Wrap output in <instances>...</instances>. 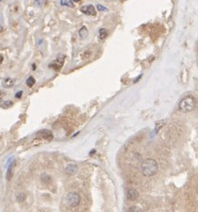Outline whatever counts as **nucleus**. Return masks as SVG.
I'll return each mask as SVG.
<instances>
[{
  "label": "nucleus",
  "instance_id": "obj_7",
  "mask_svg": "<svg viewBox=\"0 0 198 212\" xmlns=\"http://www.w3.org/2000/svg\"><path fill=\"white\" fill-rule=\"evenodd\" d=\"M80 11L85 13L87 15H96V11L92 5H88V6H84L80 8Z\"/></svg>",
  "mask_w": 198,
  "mask_h": 212
},
{
  "label": "nucleus",
  "instance_id": "obj_12",
  "mask_svg": "<svg viewBox=\"0 0 198 212\" xmlns=\"http://www.w3.org/2000/svg\"><path fill=\"white\" fill-rule=\"evenodd\" d=\"M98 34H99V38H100V39H105V38L107 37V35H108L107 31H106L105 29H104V28H102V29L99 30Z\"/></svg>",
  "mask_w": 198,
  "mask_h": 212
},
{
  "label": "nucleus",
  "instance_id": "obj_19",
  "mask_svg": "<svg viewBox=\"0 0 198 212\" xmlns=\"http://www.w3.org/2000/svg\"><path fill=\"white\" fill-rule=\"evenodd\" d=\"M12 105H13V102L10 101V100H8V101H5V102H4L3 107H11Z\"/></svg>",
  "mask_w": 198,
  "mask_h": 212
},
{
  "label": "nucleus",
  "instance_id": "obj_2",
  "mask_svg": "<svg viewBox=\"0 0 198 212\" xmlns=\"http://www.w3.org/2000/svg\"><path fill=\"white\" fill-rule=\"evenodd\" d=\"M196 105V100L193 96H186L180 100L178 104V108L181 112L184 113H188L195 109Z\"/></svg>",
  "mask_w": 198,
  "mask_h": 212
},
{
  "label": "nucleus",
  "instance_id": "obj_4",
  "mask_svg": "<svg viewBox=\"0 0 198 212\" xmlns=\"http://www.w3.org/2000/svg\"><path fill=\"white\" fill-rule=\"evenodd\" d=\"M64 58H65V55H59L55 60H54L51 64H49V67L53 68L55 71H59L63 65Z\"/></svg>",
  "mask_w": 198,
  "mask_h": 212
},
{
  "label": "nucleus",
  "instance_id": "obj_11",
  "mask_svg": "<svg viewBox=\"0 0 198 212\" xmlns=\"http://www.w3.org/2000/svg\"><path fill=\"white\" fill-rule=\"evenodd\" d=\"M79 37L81 39H86L88 37V35H89V31L87 29V27L83 26L81 29L79 30Z\"/></svg>",
  "mask_w": 198,
  "mask_h": 212
},
{
  "label": "nucleus",
  "instance_id": "obj_14",
  "mask_svg": "<svg viewBox=\"0 0 198 212\" xmlns=\"http://www.w3.org/2000/svg\"><path fill=\"white\" fill-rule=\"evenodd\" d=\"M90 55H91V50L88 49V50H85V51L82 53V55H81V58H82L83 59H88Z\"/></svg>",
  "mask_w": 198,
  "mask_h": 212
},
{
  "label": "nucleus",
  "instance_id": "obj_25",
  "mask_svg": "<svg viewBox=\"0 0 198 212\" xmlns=\"http://www.w3.org/2000/svg\"><path fill=\"white\" fill-rule=\"evenodd\" d=\"M73 1H74V2H79V0H73Z\"/></svg>",
  "mask_w": 198,
  "mask_h": 212
},
{
  "label": "nucleus",
  "instance_id": "obj_21",
  "mask_svg": "<svg viewBox=\"0 0 198 212\" xmlns=\"http://www.w3.org/2000/svg\"><path fill=\"white\" fill-rule=\"evenodd\" d=\"M97 9H98L99 11H108L107 8H105V7H104V6H100V5H98V6H97Z\"/></svg>",
  "mask_w": 198,
  "mask_h": 212
},
{
  "label": "nucleus",
  "instance_id": "obj_5",
  "mask_svg": "<svg viewBox=\"0 0 198 212\" xmlns=\"http://www.w3.org/2000/svg\"><path fill=\"white\" fill-rule=\"evenodd\" d=\"M36 138L37 139H39V140H51L54 136H53V133L48 131V130H42V131H39L36 133Z\"/></svg>",
  "mask_w": 198,
  "mask_h": 212
},
{
  "label": "nucleus",
  "instance_id": "obj_10",
  "mask_svg": "<svg viewBox=\"0 0 198 212\" xmlns=\"http://www.w3.org/2000/svg\"><path fill=\"white\" fill-rule=\"evenodd\" d=\"M13 85H15V81H13V79H11V78H7V79L4 80L3 82H2V86L4 88L9 89V88H12Z\"/></svg>",
  "mask_w": 198,
  "mask_h": 212
},
{
  "label": "nucleus",
  "instance_id": "obj_20",
  "mask_svg": "<svg viewBox=\"0 0 198 212\" xmlns=\"http://www.w3.org/2000/svg\"><path fill=\"white\" fill-rule=\"evenodd\" d=\"M44 3V0H35V5L37 6H41Z\"/></svg>",
  "mask_w": 198,
  "mask_h": 212
},
{
  "label": "nucleus",
  "instance_id": "obj_23",
  "mask_svg": "<svg viewBox=\"0 0 198 212\" xmlns=\"http://www.w3.org/2000/svg\"><path fill=\"white\" fill-rule=\"evenodd\" d=\"M4 96H5V92L2 91H0V100H1V98H3Z\"/></svg>",
  "mask_w": 198,
  "mask_h": 212
},
{
  "label": "nucleus",
  "instance_id": "obj_27",
  "mask_svg": "<svg viewBox=\"0 0 198 212\" xmlns=\"http://www.w3.org/2000/svg\"><path fill=\"white\" fill-rule=\"evenodd\" d=\"M1 1H2V0H0V2H1Z\"/></svg>",
  "mask_w": 198,
  "mask_h": 212
},
{
  "label": "nucleus",
  "instance_id": "obj_18",
  "mask_svg": "<svg viewBox=\"0 0 198 212\" xmlns=\"http://www.w3.org/2000/svg\"><path fill=\"white\" fill-rule=\"evenodd\" d=\"M4 29V18L3 15H0V32H1Z\"/></svg>",
  "mask_w": 198,
  "mask_h": 212
},
{
  "label": "nucleus",
  "instance_id": "obj_6",
  "mask_svg": "<svg viewBox=\"0 0 198 212\" xmlns=\"http://www.w3.org/2000/svg\"><path fill=\"white\" fill-rule=\"evenodd\" d=\"M126 196H127V199L129 201H136L138 199L139 197V193L138 192L134 189V188H129L127 190V192H126Z\"/></svg>",
  "mask_w": 198,
  "mask_h": 212
},
{
  "label": "nucleus",
  "instance_id": "obj_8",
  "mask_svg": "<svg viewBox=\"0 0 198 212\" xmlns=\"http://www.w3.org/2000/svg\"><path fill=\"white\" fill-rule=\"evenodd\" d=\"M65 171L69 175H75L78 173L79 168H78L77 165H75V164H69V165H67V166L65 168Z\"/></svg>",
  "mask_w": 198,
  "mask_h": 212
},
{
  "label": "nucleus",
  "instance_id": "obj_9",
  "mask_svg": "<svg viewBox=\"0 0 198 212\" xmlns=\"http://www.w3.org/2000/svg\"><path fill=\"white\" fill-rule=\"evenodd\" d=\"M15 165V162L13 161L11 164L8 163V168H7V172H6V180L11 181L13 175V166Z\"/></svg>",
  "mask_w": 198,
  "mask_h": 212
},
{
  "label": "nucleus",
  "instance_id": "obj_26",
  "mask_svg": "<svg viewBox=\"0 0 198 212\" xmlns=\"http://www.w3.org/2000/svg\"><path fill=\"white\" fill-rule=\"evenodd\" d=\"M121 2H125V1H127V0H121Z\"/></svg>",
  "mask_w": 198,
  "mask_h": 212
},
{
  "label": "nucleus",
  "instance_id": "obj_3",
  "mask_svg": "<svg viewBox=\"0 0 198 212\" xmlns=\"http://www.w3.org/2000/svg\"><path fill=\"white\" fill-rule=\"evenodd\" d=\"M65 202L70 208H75L80 202V196L77 192H70L65 198Z\"/></svg>",
  "mask_w": 198,
  "mask_h": 212
},
{
  "label": "nucleus",
  "instance_id": "obj_1",
  "mask_svg": "<svg viewBox=\"0 0 198 212\" xmlns=\"http://www.w3.org/2000/svg\"><path fill=\"white\" fill-rule=\"evenodd\" d=\"M159 169V165L157 161L153 159H146L141 163V171L146 177H151L156 175Z\"/></svg>",
  "mask_w": 198,
  "mask_h": 212
},
{
  "label": "nucleus",
  "instance_id": "obj_15",
  "mask_svg": "<svg viewBox=\"0 0 198 212\" xmlns=\"http://www.w3.org/2000/svg\"><path fill=\"white\" fill-rule=\"evenodd\" d=\"M61 5L67 6L69 7H73V4L72 1H70V0H61Z\"/></svg>",
  "mask_w": 198,
  "mask_h": 212
},
{
  "label": "nucleus",
  "instance_id": "obj_17",
  "mask_svg": "<svg viewBox=\"0 0 198 212\" xmlns=\"http://www.w3.org/2000/svg\"><path fill=\"white\" fill-rule=\"evenodd\" d=\"M25 198H26V196H25L24 193H20V194L17 195V201L19 202H22V201H24Z\"/></svg>",
  "mask_w": 198,
  "mask_h": 212
},
{
  "label": "nucleus",
  "instance_id": "obj_16",
  "mask_svg": "<svg viewBox=\"0 0 198 212\" xmlns=\"http://www.w3.org/2000/svg\"><path fill=\"white\" fill-rule=\"evenodd\" d=\"M128 211H130V212H131V211H133V212H139V211H143V209H141L139 207L133 206V207H130V208L128 209Z\"/></svg>",
  "mask_w": 198,
  "mask_h": 212
},
{
  "label": "nucleus",
  "instance_id": "obj_24",
  "mask_svg": "<svg viewBox=\"0 0 198 212\" xmlns=\"http://www.w3.org/2000/svg\"><path fill=\"white\" fill-rule=\"evenodd\" d=\"M3 59H4L3 55H0V64H2V62H3Z\"/></svg>",
  "mask_w": 198,
  "mask_h": 212
},
{
  "label": "nucleus",
  "instance_id": "obj_13",
  "mask_svg": "<svg viewBox=\"0 0 198 212\" xmlns=\"http://www.w3.org/2000/svg\"><path fill=\"white\" fill-rule=\"evenodd\" d=\"M35 82H36V81H35V79L32 76L29 77V78L27 79V81H26V84L29 87H32L34 84H35Z\"/></svg>",
  "mask_w": 198,
  "mask_h": 212
},
{
  "label": "nucleus",
  "instance_id": "obj_22",
  "mask_svg": "<svg viewBox=\"0 0 198 212\" xmlns=\"http://www.w3.org/2000/svg\"><path fill=\"white\" fill-rule=\"evenodd\" d=\"M22 91H19L15 94V98H20L22 97Z\"/></svg>",
  "mask_w": 198,
  "mask_h": 212
}]
</instances>
